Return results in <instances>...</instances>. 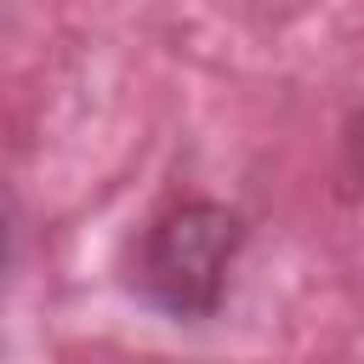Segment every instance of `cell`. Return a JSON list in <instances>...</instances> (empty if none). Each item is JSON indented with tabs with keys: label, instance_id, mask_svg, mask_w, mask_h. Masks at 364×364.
I'll return each instance as SVG.
<instances>
[{
	"label": "cell",
	"instance_id": "obj_1",
	"mask_svg": "<svg viewBox=\"0 0 364 364\" xmlns=\"http://www.w3.org/2000/svg\"><path fill=\"white\" fill-rule=\"evenodd\" d=\"M239 239H245V228H239L233 210L205 205V199L171 205L136 239L131 284L154 307H165L176 318H199V313H210L222 301V284H228Z\"/></svg>",
	"mask_w": 364,
	"mask_h": 364
}]
</instances>
